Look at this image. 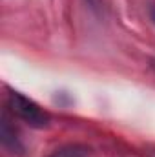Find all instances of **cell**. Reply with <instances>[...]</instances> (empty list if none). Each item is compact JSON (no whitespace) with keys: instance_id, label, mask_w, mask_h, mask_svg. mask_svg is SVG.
<instances>
[{"instance_id":"cell-2","label":"cell","mask_w":155,"mask_h":157,"mask_svg":"<svg viewBox=\"0 0 155 157\" xmlns=\"http://www.w3.org/2000/svg\"><path fill=\"white\" fill-rule=\"evenodd\" d=\"M0 139H2V146H4L6 150H9L11 154H20V152L24 150V148H22V144H20V139L17 137L15 128L9 124V121H7V117H6V115L2 117Z\"/></svg>"},{"instance_id":"cell-4","label":"cell","mask_w":155,"mask_h":157,"mask_svg":"<svg viewBox=\"0 0 155 157\" xmlns=\"http://www.w3.org/2000/svg\"><path fill=\"white\" fill-rule=\"evenodd\" d=\"M152 20H153V22H155V7H153V9H152Z\"/></svg>"},{"instance_id":"cell-1","label":"cell","mask_w":155,"mask_h":157,"mask_svg":"<svg viewBox=\"0 0 155 157\" xmlns=\"http://www.w3.org/2000/svg\"><path fill=\"white\" fill-rule=\"evenodd\" d=\"M7 110L11 112L13 117L26 122L31 128H46L49 124L47 112H44L35 101H31L29 97H26L18 91L9 90V93H7Z\"/></svg>"},{"instance_id":"cell-3","label":"cell","mask_w":155,"mask_h":157,"mask_svg":"<svg viewBox=\"0 0 155 157\" xmlns=\"http://www.w3.org/2000/svg\"><path fill=\"white\" fill-rule=\"evenodd\" d=\"M47 157H91V150L84 144H66L51 152Z\"/></svg>"}]
</instances>
